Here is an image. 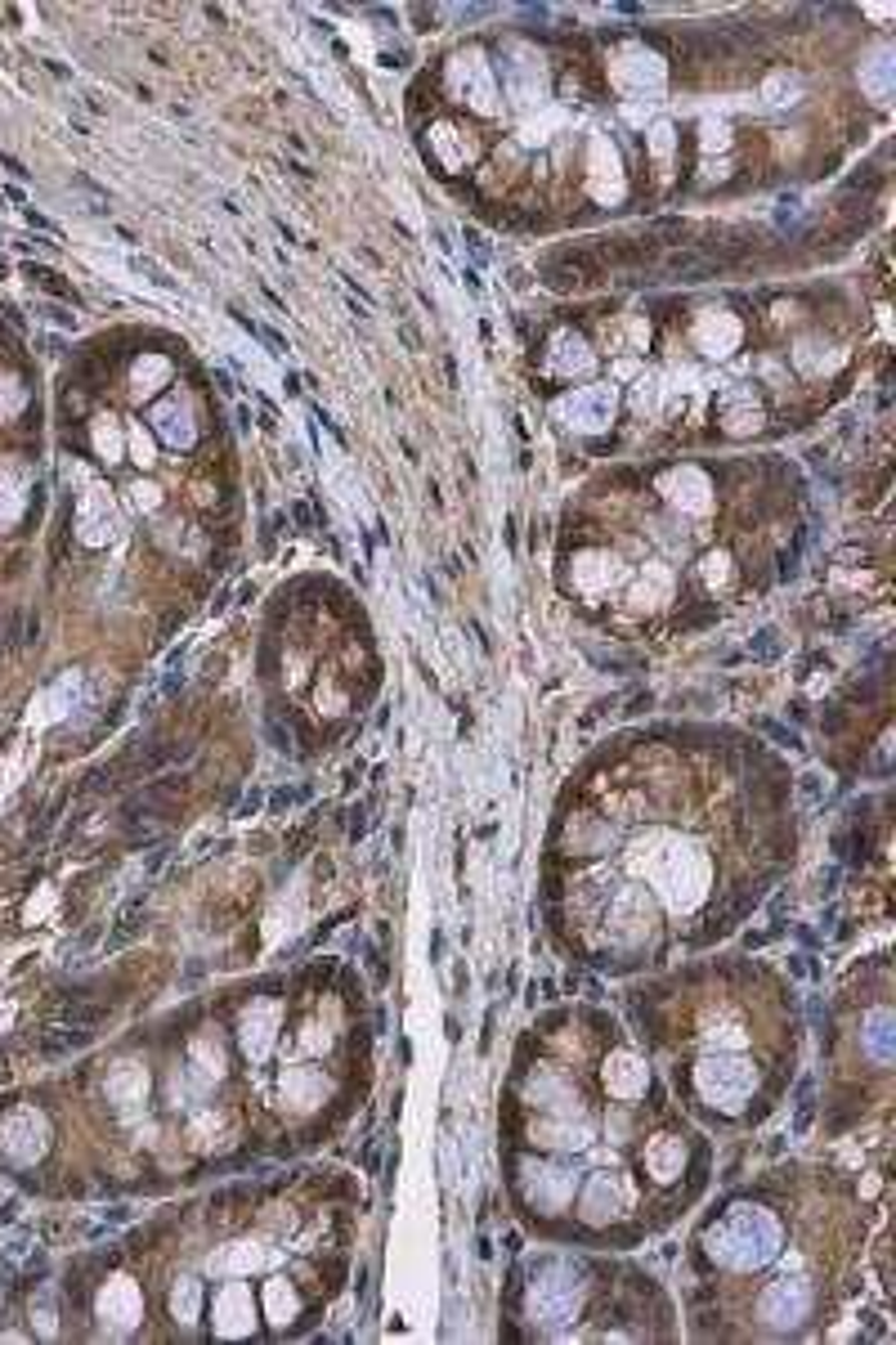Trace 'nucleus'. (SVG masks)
I'll return each instance as SVG.
<instances>
[{
    "label": "nucleus",
    "instance_id": "nucleus-1",
    "mask_svg": "<svg viewBox=\"0 0 896 1345\" xmlns=\"http://www.w3.org/2000/svg\"><path fill=\"white\" fill-rule=\"evenodd\" d=\"M776 1252H780V1229L758 1206H739L735 1216H726L712 1229V1256L726 1265H739V1270H758Z\"/></svg>",
    "mask_w": 896,
    "mask_h": 1345
},
{
    "label": "nucleus",
    "instance_id": "nucleus-7",
    "mask_svg": "<svg viewBox=\"0 0 896 1345\" xmlns=\"http://www.w3.org/2000/svg\"><path fill=\"white\" fill-rule=\"evenodd\" d=\"M503 76H507V94L516 99V108H534V103H543L547 76H543V67H538L534 59L516 54V59L503 63Z\"/></svg>",
    "mask_w": 896,
    "mask_h": 1345
},
{
    "label": "nucleus",
    "instance_id": "nucleus-3",
    "mask_svg": "<svg viewBox=\"0 0 896 1345\" xmlns=\"http://www.w3.org/2000/svg\"><path fill=\"white\" fill-rule=\"evenodd\" d=\"M534 1314L543 1323H565L578 1310V1278L565 1274L561 1265H547L543 1274L534 1278V1296H529Z\"/></svg>",
    "mask_w": 896,
    "mask_h": 1345
},
{
    "label": "nucleus",
    "instance_id": "nucleus-16",
    "mask_svg": "<svg viewBox=\"0 0 896 1345\" xmlns=\"http://www.w3.org/2000/svg\"><path fill=\"white\" fill-rule=\"evenodd\" d=\"M776 637H780L776 628H763V632H758L754 655H758V659H776V655H780V641H776Z\"/></svg>",
    "mask_w": 896,
    "mask_h": 1345
},
{
    "label": "nucleus",
    "instance_id": "nucleus-18",
    "mask_svg": "<svg viewBox=\"0 0 896 1345\" xmlns=\"http://www.w3.org/2000/svg\"><path fill=\"white\" fill-rule=\"evenodd\" d=\"M171 1305H176V1314H185V1319H189V1314H193V1305H198V1287H185V1296H180L176 1292V1301H171Z\"/></svg>",
    "mask_w": 896,
    "mask_h": 1345
},
{
    "label": "nucleus",
    "instance_id": "nucleus-8",
    "mask_svg": "<svg viewBox=\"0 0 896 1345\" xmlns=\"http://www.w3.org/2000/svg\"><path fill=\"white\" fill-rule=\"evenodd\" d=\"M807 1305H812V1292H807L803 1283H789V1278H785V1283H776L763 1296V1314L776 1323V1328H794V1323L807 1314Z\"/></svg>",
    "mask_w": 896,
    "mask_h": 1345
},
{
    "label": "nucleus",
    "instance_id": "nucleus-20",
    "mask_svg": "<svg viewBox=\"0 0 896 1345\" xmlns=\"http://www.w3.org/2000/svg\"><path fill=\"white\" fill-rule=\"evenodd\" d=\"M763 732H767V736H776L780 745H789V749H798V745H803V740H798L794 732H785V727H780V723H763Z\"/></svg>",
    "mask_w": 896,
    "mask_h": 1345
},
{
    "label": "nucleus",
    "instance_id": "nucleus-2",
    "mask_svg": "<svg viewBox=\"0 0 896 1345\" xmlns=\"http://www.w3.org/2000/svg\"><path fill=\"white\" fill-rule=\"evenodd\" d=\"M695 1081H699V1094H704L708 1103H717V1108H726V1112H735L739 1103L754 1094V1068H749L744 1059H730V1054H708V1059H699Z\"/></svg>",
    "mask_w": 896,
    "mask_h": 1345
},
{
    "label": "nucleus",
    "instance_id": "nucleus-17",
    "mask_svg": "<svg viewBox=\"0 0 896 1345\" xmlns=\"http://www.w3.org/2000/svg\"><path fill=\"white\" fill-rule=\"evenodd\" d=\"M794 90H798V76H785V72H780L776 81L767 85V99H771V103H785V94H794Z\"/></svg>",
    "mask_w": 896,
    "mask_h": 1345
},
{
    "label": "nucleus",
    "instance_id": "nucleus-13",
    "mask_svg": "<svg viewBox=\"0 0 896 1345\" xmlns=\"http://www.w3.org/2000/svg\"><path fill=\"white\" fill-rule=\"evenodd\" d=\"M865 85H870V94L874 99H888L892 94V54H879L870 67H865Z\"/></svg>",
    "mask_w": 896,
    "mask_h": 1345
},
{
    "label": "nucleus",
    "instance_id": "nucleus-15",
    "mask_svg": "<svg viewBox=\"0 0 896 1345\" xmlns=\"http://www.w3.org/2000/svg\"><path fill=\"white\" fill-rule=\"evenodd\" d=\"M90 1036H94V1032H85V1027H72V1032H59V1036H45V1054L81 1050V1045H90Z\"/></svg>",
    "mask_w": 896,
    "mask_h": 1345
},
{
    "label": "nucleus",
    "instance_id": "nucleus-21",
    "mask_svg": "<svg viewBox=\"0 0 896 1345\" xmlns=\"http://www.w3.org/2000/svg\"><path fill=\"white\" fill-rule=\"evenodd\" d=\"M650 134H654V140H650V144H654V153H659V158H663V153L672 149V130H668V126H654Z\"/></svg>",
    "mask_w": 896,
    "mask_h": 1345
},
{
    "label": "nucleus",
    "instance_id": "nucleus-12",
    "mask_svg": "<svg viewBox=\"0 0 896 1345\" xmlns=\"http://www.w3.org/2000/svg\"><path fill=\"white\" fill-rule=\"evenodd\" d=\"M888 1036H892V1014H883V1009H879V1014L870 1018V1032H865V1045H870V1054H874L879 1063H888V1059H892Z\"/></svg>",
    "mask_w": 896,
    "mask_h": 1345
},
{
    "label": "nucleus",
    "instance_id": "nucleus-11",
    "mask_svg": "<svg viewBox=\"0 0 896 1345\" xmlns=\"http://www.w3.org/2000/svg\"><path fill=\"white\" fill-rule=\"evenodd\" d=\"M143 915H148V910H143V897H134L130 906L121 910V919H117V933L108 937V951H117V947H126L130 937H139V928H143Z\"/></svg>",
    "mask_w": 896,
    "mask_h": 1345
},
{
    "label": "nucleus",
    "instance_id": "nucleus-5",
    "mask_svg": "<svg viewBox=\"0 0 896 1345\" xmlns=\"http://www.w3.org/2000/svg\"><path fill=\"white\" fill-rule=\"evenodd\" d=\"M556 413H561V422L583 427V431L605 427V422H610V413H614V386H583V390H574V395H565L561 404H556Z\"/></svg>",
    "mask_w": 896,
    "mask_h": 1345
},
{
    "label": "nucleus",
    "instance_id": "nucleus-19",
    "mask_svg": "<svg viewBox=\"0 0 896 1345\" xmlns=\"http://www.w3.org/2000/svg\"><path fill=\"white\" fill-rule=\"evenodd\" d=\"M134 269H139V274H148L153 278V283H162V287H171V278L167 274H162V269L158 265H153V261H143V256H134V261H130Z\"/></svg>",
    "mask_w": 896,
    "mask_h": 1345
},
{
    "label": "nucleus",
    "instance_id": "nucleus-6",
    "mask_svg": "<svg viewBox=\"0 0 896 1345\" xmlns=\"http://www.w3.org/2000/svg\"><path fill=\"white\" fill-rule=\"evenodd\" d=\"M614 81H619L632 99H641L645 90L654 94L663 85V63L654 59V54H645V50H628L619 63H614Z\"/></svg>",
    "mask_w": 896,
    "mask_h": 1345
},
{
    "label": "nucleus",
    "instance_id": "nucleus-14",
    "mask_svg": "<svg viewBox=\"0 0 896 1345\" xmlns=\"http://www.w3.org/2000/svg\"><path fill=\"white\" fill-rule=\"evenodd\" d=\"M27 278H32V283H41V287H45V292H54V296H59V301H72V305H76V287H67V283H59V274H54V269H41V265H27Z\"/></svg>",
    "mask_w": 896,
    "mask_h": 1345
},
{
    "label": "nucleus",
    "instance_id": "nucleus-10",
    "mask_svg": "<svg viewBox=\"0 0 896 1345\" xmlns=\"http://www.w3.org/2000/svg\"><path fill=\"white\" fill-rule=\"evenodd\" d=\"M552 368L556 372H587L592 368V350L578 332H561L552 341Z\"/></svg>",
    "mask_w": 896,
    "mask_h": 1345
},
{
    "label": "nucleus",
    "instance_id": "nucleus-9",
    "mask_svg": "<svg viewBox=\"0 0 896 1345\" xmlns=\"http://www.w3.org/2000/svg\"><path fill=\"white\" fill-rule=\"evenodd\" d=\"M153 431H158L171 449H189L193 445V413H189V404L180 399V395H171L167 404H158V409H153Z\"/></svg>",
    "mask_w": 896,
    "mask_h": 1345
},
{
    "label": "nucleus",
    "instance_id": "nucleus-4",
    "mask_svg": "<svg viewBox=\"0 0 896 1345\" xmlns=\"http://www.w3.org/2000/svg\"><path fill=\"white\" fill-rule=\"evenodd\" d=\"M453 90L480 112H494L498 108V94H494V76H489V63L480 50H467L453 59Z\"/></svg>",
    "mask_w": 896,
    "mask_h": 1345
}]
</instances>
